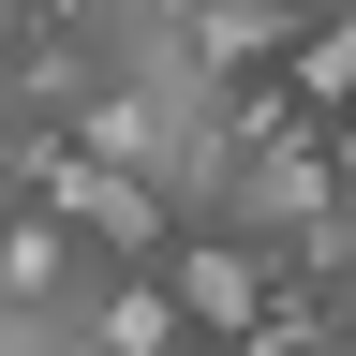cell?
<instances>
[{
	"label": "cell",
	"instance_id": "1",
	"mask_svg": "<svg viewBox=\"0 0 356 356\" xmlns=\"http://www.w3.org/2000/svg\"><path fill=\"white\" fill-rule=\"evenodd\" d=\"M119 282V252L104 238H74L60 208H0V312H30V327H89V297Z\"/></svg>",
	"mask_w": 356,
	"mask_h": 356
},
{
	"label": "cell",
	"instance_id": "5",
	"mask_svg": "<svg viewBox=\"0 0 356 356\" xmlns=\"http://www.w3.org/2000/svg\"><path fill=\"white\" fill-rule=\"evenodd\" d=\"M327 341H341V356H356V282H327Z\"/></svg>",
	"mask_w": 356,
	"mask_h": 356
},
{
	"label": "cell",
	"instance_id": "6",
	"mask_svg": "<svg viewBox=\"0 0 356 356\" xmlns=\"http://www.w3.org/2000/svg\"><path fill=\"white\" fill-rule=\"evenodd\" d=\"M341 163H356V104H341Z\"/></svg>",
	"mask_w": 356,
	"mask_h": 356
},
{
	"label": "cell",
	"instance_id": "2",
	"mask_svg": "<svg viewBox=\"0 0 356 356\" xmlns=\"http://www.w3.org/2000/svg\"><path fill=\"white\" fill-rule=\"evenodd\" d=\"M163 282H178V312H193V341H208V356H238V341L267 327V297H282V267H267L252 238H222V222H178Z\"/></svg>",
	"mask_w": 356,
	"mask_h": 356
},
{
	"label": "cell",
	"instance_id": "4",
	"mask_svg": "<svg viewBox=\"0 0 356 356\" xmlns=\"http://www.w3.org/2000/svg\"><path fill=\"white\" fill-rule=\"evenodd\" d=\"M282 89H297L312 119H341V104H356V0L297 15V44H282Z\"/></svg>",
	"mask_w": 356,
	"mask_h": 356
},
{
	"label": "cell",
	"instance_id": "3",
	"mask_svg": "<svg viewBox=\"0 0 356 356\" xmlns=\"http://www.w3.org/2000/svg\"><path fill=\"white\" fill-rule=\"evenodd\" d=\"M89 356H208V341H193V312H178L163 267H119V282L89 297Z\"/></svg>",
	"mask_w": 356,
	"mask_h": 356
}]
</instances>
